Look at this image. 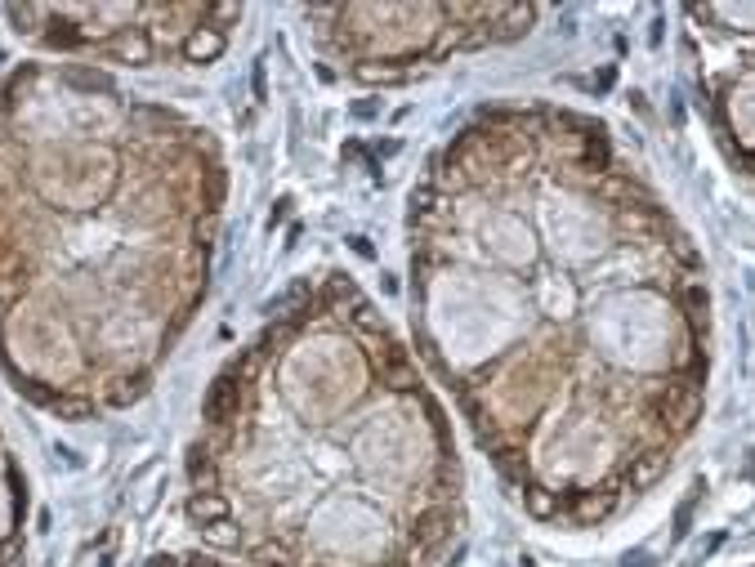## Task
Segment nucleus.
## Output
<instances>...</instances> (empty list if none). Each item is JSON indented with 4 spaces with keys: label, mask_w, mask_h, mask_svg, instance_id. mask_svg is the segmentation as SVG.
<instances>
[{
    "label": "nucleus",
    "mask_w": 755,
    "mask_h": 567,
    "mask_svg": "<svg viewBox=\"0 0 755 567\" xmlns=\"http://www.w3.org/2000/svg\"><path fill=\"white\" fill-rule=\"evenodd\" d=\"M407 304L425 371L537 523H608L702 420V255L595 117L474 112L407 197Z\"/></svg>",
    "instance_id": "nucleus-1"
},
{
    "label": "nucleus",
    "mask_w": 755,
    "mask_h": 567,
    "mask_svg": "<svg viewBox=\"0 0 755 567\" xmlns=\"http://www.w3.org/2000/svg\"><path fill=\"white\" fill-rule=\"evenodd\" d=\"M228 157L99 67L0 76V371L59 420L135 407L215 273Z\"/></svg>",
    "instance_id": "nucleus-2"
},
{
    "label": "nucleus",
    "mask_w": 755,
    "mask_h": 567,
    "mask_svg": "<svg viewBox=\"0 0 755 567\" xmlns=\"http://www.w3.org/2000/svg\"><path fill=\"white\" fill-rule=\"evenodd\" d=\"M188 518L251 567H447L465 536L452 420L349 273H318L210 380Z\"/></svg>",
    "instance_id": "nucleus-3"
},
{
    "label": "nucleus",
    "mask_w": 755,
    "mask_h": 567,
    "mask_svg": "<svg viewBox=\"0 0 755 567\" xmlns=\"http://www.w3.org/2000/svg\"><path fill=\"white\" fill-rule=\"evenodd\" d=\"M537 5H313V54L353 85H407L461 54L532 32Z\"/></svg>",
    "instance_id": "nucleus-4"
},
{
    "label": "nucleus",
    "mask_w": 755,
    "mask_h": 567,
    "mask_svg": "<svg viewBox=\"0 0 755 567\" xmlns=\"http://www.w3.org/2000/svg\"><path fill=\"white\" fill-rule=\"evenodd\" d=\"M27 45L117 67H206L242 27L237 5H9Z\"/></svg>",
    "instance_id": "nucleus-5"
},
{
    "label": "nucleus",
    "mask_w": 755,
    "mask_h": 567,
    "mask_svg": "<svg viewBox=\"0 0 755 567\" xmlns=\"http://www.w3.org/2000/svg\"><path fill=\"white\" fill-rule=\"evenodd\" d=\"M27 474L18 465L9 438L0 434V567H14L18 550H23V527H27Z\"/></svg>",
    "instance_id": "nucleus-6"
},
{
    "label": "nucleus",
    "mask_w": 755,
    "mask_h": 567,
    "mask_svg": "<svg viewBox=\"0 0 755 567\" xmlns=\"http://www.w3.org/2000/svg\"><path fill=\"white\" fill-rule=\"evenodd\" d=\"M143 567H251L237 559H219V554H197V550H179V554H157Z\"/></svg>",
    "instance_id": "nucleus-7"
}]
</instances>
